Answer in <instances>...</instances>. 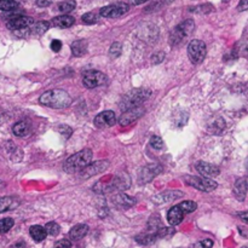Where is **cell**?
Returning <instances> with one entry per match:
<instances>
[{
    "label": "cell",
    "instance_id": "cell-1",
    "mask_svg": "<svg viewBox=\"0 0 248 248\" xmlns=\"http://www.w3.org/2000/svg\"><path fill=\"white\" fill-rule=\"evenodd\" d=\"M128 186H130V178L127 174H123V176L107 177L97 182L96 186H93V190L99 194H108L118 190H125Z\"/></svg>",
    "mask_w": 248,
    "mask_h": 248
},
{
    "label": "cell",
    "instance_id": "cell-2",
    "mask_svg": "<svg viewBox=\"0 0 248 248\" xmlns=\"http://www.w3.org/2000/svg\"><path fill=\"white\" fill-rule=\"evenodd\" d=\"M40 103L43 106L53 109L67 108L72 104V97L63 90H50L40 96Z\"/></svg>",
    "mask_w": 248,
    "mask_h": 248
},
{
    "label": "cell",
    "instance_id": "cell-3",
    "mask_svg": "<svg viewBox=\"0 0 248 248\" xmlns=\"http://www.w3.org/2000/svg\"><path fill=\"white\" fill-rule=\"evenodd\" d=\"M92 150L91 149H82L80 152H78L77 154L72 155L69 159L65 161L64 169L65 172L68 173H78V172H81L82 170L86 166H89L92 161Z\"/></svg>",
    "mask_w": 248,
    "mask_h": 248
},
{
    "label": "cell",
    "instance_id": "cell-4",
    "mask_svg": "<svg viewBox=\"0 0 248 248\" xmlns=\"http://www.w3.org/2000/svg\"><path fill=\"white\" fill-rule=\"evenodd\" d=\"M152 92L147 89H135L131 90L130 92L125 94L120 101V109L121 110L126 111L128 109L137 108L140 107L143 102L147 101L150 97Z\"/></svg>",
    "mask_w": 248,
    "mask_h": 248
},
{
    "label": "cell",
    "instance_id": "cell-5",
    "mask_svg": "<svg viewBox=\"0 0 248 248\" xmlns=\"http://www.w3.org/2000/svg\"><path fill=\"white\" fill-rule=\"evenodd\" d=\"M194 28H195V23H194L193 19H186V21L182 22L170 34V44L177 46L184 43L193 33Z\"/></svg>",
    "mask_w": 248,
    "mask_h": 248
},
{
    "label": "cell",
    "instance_id": "cell-6",
    "mask_svg": "<svg viewBox=\"0 0 248 248\" xmlns=\"http://www.w3.org/2000/svg\"><path fill=\"white\" fill-rule=\"evenodd\" d=\"M207 53V48H206V44L202 40H191L188 46V56L190 58L191 63L194 64H200L203 62Z\"/></svg>",
    "mask_w": 248,
    "mask_h": 248
},
{
    "label": "cell",
    "instance_id": "cell-7",
    "mask_svg": "<svg viewBox=\"0 0 248 248\" xmlns=\"http://www.w3.org/2000/svg\"><path fill=\"white\" fill-rule=\"evenodd\" d=\"M184 181L186 182L188 186H194L195 189L201 191H206L210 193L217 189V183L212 181L211 178H206V177H195V176H186L184 177Z\"/></svg>",
    "mask_w": 248,
    "mask_h": 248
},
{
    "label": "cell",
    "instance_id": "cell-8",
    "mask_svg": "<svg viewBox=\"0 0 248 248\" xmlns=\"http://www.w3.org/2000/svg\"><path fill=\"white\" fill-rule=\"evenodd\" d=\"M162 172V166L160 164H149L143 167L138 173V183L147 184L152 182L156 176Z\"/></svg>",
    "mask_w": 248,
    "mask_h": 248
},
{
    "label": "cell",
    "instance_id": "cell-9",
    "mask_svg": "<svg viewBox=\"0 0 248 248\" xmlns=\"http://www.w3.org/2000/svg\"><path fill=\"white\" fill-rule=\"evenodd\" d=\"M109 167V161L108 160H99V161L91 162L89 166L85 167L81 172H80V176L81 178H91V177L97 176L99 173H103L108 170Z\"/></svg>",
    "mask_w": 248,
    "mask_h": 248
},
{
    "label": "cell",
    "instance_id": "cell-10",
    "mask_svg": "<svg viewBox=\"0 0 248 248\" xmlns=\"http://www.w3.org/2000/svg\"><path fill=\"white\" fill-rule=\"evenodd\" d=\"M106 80V74H103L102 72H98V70H87V72H85L82 82H84V85L87 89H94V87L104 85Z\"/></svg>",
    "mask_w": 248,
    "mask_h": 248
},
{
    "label": "cell",
    "instance_id": "cell-11",
    "mask_svg": "<svg viewBox=\"0 0 248 248\" xmlns=\"http://www.w3.org/2000/svg\"><path fill=\"white\" fill-rule=\"evenodd\" d=\"M130 10V6L125 2H119V4L108 5V6L102 7L99 14L103 17H108V18H118V17L124 16L126 12Z\"/></svg>",
    "mask_w": 248,
    "mask_h": 248
},
{
    "label": "cell",
    "instance_id": "cell-12",
    "mask_svg": "<svg viewBox=\"0 0 248 248\" xmlns=\"http://www.w3.org/2000/svg\"><path fill=\"white\" fill-rule=\"evenodd\" d=\"M34 23V19L28 16H15L7 21L6 26L10 31H23V29L31 28V24Z\"/></svg>",
    "mask_w": 248,
    "mask_h": 248
},
{
    "label": "cell",
    "instance_id": "cell-13",
    "mask_svg": "<svg viewBox=\"0 0 248 248\" xmlns=\"http://www.w3.org/2000/svg\"><path fill=\"white\" fill-rule=\"evenodd\" d=\"M94 126L97 128H108L111 127L116 124V116L115 113L111 110H106L103 113L98 114L93 120Z\"/></svg>",
    "mask_w": 248,
    "mask_h": 248
},
{
    "label": "cell",
    "instance_id": "cell-14",
    "mask_svg": "<svg viewBox=\"0 0 248 248\" xmlns=\"http://www.w3.org/2000/svg\"><path fill=\"white\" fill-rule=\"evenodd\" d=\"M144 108L143 107H137V108H133V109H128V110L124 111L123 115L119 118V124L121 126H127L131 125L132 123L137 121L140 116L144 114Z\"/></svg>",
    "mask_w": 248,
    "mask_h": 248
},
{
    "label": "cell",
    "instance_id": "cell-15",
    "mask_svg": "<svg viewBox=\"0 0 248 248\" xmlns=\"http://www.w3.org/2000/svg\"><path fill=\"white\" fill-rule=\"evenodd\" d=\"M196 171L201 173V176L206 177V178H212V177H217L220 173V169L216 165L208 164V162L200 161L196 164Z\"/></svg>",
    "mask_w": 248,
    "mask_h": 248
},
{
    "label": "cell",
    "instance_id": "cell-16",
    "mask_svg": "<svg viewBox=\"0 0 248 248\" xmlns=\"http://www.w3.org/2000/svg\"><path fill=\"white\" fill-rule=\"evenodd\" d=\"M184 194L181 191H165V193H160L157 195H155L154 198H152V200L155 203L160 205V203H169L171 201H176L178 199L183 198Z\"/></svg>",
    "mask_w": 248,
    "mask_h": 248
},
{
    "label": "cell",
    "instance_id": "cell-17",
    "mask_svg": "<svg viewBox=\"0 0 248 248\" xmlns=\"http://www.w3.org/2000/svg\"><path fill=\"white\" fill-rule=\"evenodd\" d=\"M248 191V179L240 178L237 179L234 186V195L239 201H244Z\"/></svg>",
    "mask_w": 248,
    "mask_h": 248
},
{
    "label": "cell",
    "instance_id": "cell-18",
    "mask_svg": "<svg viewBox=\"0 0 248 248\" xmlns=\"http://www.w3.org/2000/svg\"><path fill=\"white\" fill-rule=\"evenodd\" d=\"M111 200H113V202L115 203L119 208H128V207H131V206L135 205V202H136L135 199L130 198V196L126 195V194H124V193L115 194Z\"/></svg>",
    "mask_w": 248,
    "mask_h": 248
},
{
    "label": "cell",
    "instance_id": "cell-19",
    "mask_svg": "<svg viewBox=\"0 0 248 248\" xmlns=\"http://www.w3.org/2000/svg\"><path fill=\"white\" fill-rule=\"evenodd\" d=\"M12 132L17 137H27L31 133V125L28 121H18L17 124H15L14 127H12Z\"/></svg>",
    "mask_w": 248,
    "mask_h": 248
},
{
    "label": "cell",
    "instance_id": "cell-20",
    "mask_svg": "<svg viewBox=\"0 0 248 248\" xmlns=\"http://www.w3.org/2000/svg\"><path fill=\"white\" fill-rule=\"evenodd\" d=\"M184 218V213L182 212V210L179 208V206H173L171 210L167 212V220L171 225H178L181 224L182 220Z\"/></svg>",
    "mask_w": 248,
    "mask_h": 248
},
{
    "label": "cell",
    "instance_id": "cell-21",
    "mask_svg": "<svg viewBox=\"0 0 248 248\" xmlns=\"http://www.w3.org/2000/svg\"><path fill=\"white\" fill-rule=\"evenodd\" d=\"M51 23L55 27H58V28H68V27H72L75 23V18L69 16V15H62V16L55 17Z\"/></svg>",
    "mask_w": 248,
    "mask_h": 248
},
{
    "label": "cell",
    "instance_id": "cell-22",
    "mask_svg": "<svg viewBox=\"0 0 248 248\" xmlns=\"http://www.w3.org/2000/svg\"><path fill=\"white\" fill-rule=\"evenodd\" d=\"M18 205L19 202L17 201V199L11 198V196H5V198H1L0 199V213L15 210Z\"/></svg>",
    "mask_w": 248,
    "mask_h": 248
},
{
    "label": "cell",
    "instance_id": "cell-23",
    "mask_svg": "<svg viewBox=\"0 0 248 248\" xmlns=\"http://www.w3.org/2000/svg\"><path fill=\"white\" fill-rule=\"evenodd\" d=\"M87 232H89V227L86 224H78L74 228H72L69 232L70 239L78 241V240H81L82 237L86 236Z\"/></svg>",
    "mask_w": 248,
    "mask_h": 248
},
{
    "label": "cell",
    "instance_id": "cell-24",
    "mask_svg": "<svg viewBox=\"0 0 248 248\" xmlns=\"http://www.w3.org/2000/svg\"><path fill=\"white\" fill-rule=\"evenodd\" d=\"M29 234H31V239L36 242H41L45 240L46 237V230L45 228L40 227V225H33V227L29 229Z\"/></svg>",
    "mask_w": 248,
    "mask_h": 248
},
{
    "label": "cell",
    "instance_id": "cell-25",
    "mask_svg": "<svg viewBox=\"0 0 248 248\" xmlns=\"http://www.w3.org/2000/svg\"><path fill=\"white\" fill-rule=\"evenodd\" d=\"M87 44L85 40H77L72 44V53L74 57H82L86 53Z\"/></svg>",
    "mask_w": 248,
    "mask_h": 248
},
{
    "label": "cell",
    "instance_id": "cell-26",
    "mask_svg": "<svg viewBox=\"0 0 248 248\" xmlns=\"http://www.w3.org/2000/svg\"><path fill=\"white\" fill-rule=\"evenodd\" d=\"M50 28V23L45 21H40L36 24H34L31 28V33L34 34V35H43L47 29Z\"/></svg>",
    "mask_w": 248,
    "mask_h": 248
},
{
    "label": "cell",
    "instance_id": "cell-27",
    "mask_svg": "<svg viewBox=\"0 0 248 248\" xmlns=\"http://www.w3.org/2000/svg\"><path fill=\"white\" fill-rule=\"evenodd\" d=\"M77 6V2L74 0H65L58 4V10H60L62 14H68V12H72L73 10Z\"/></svg>",
    "mask_w": 248,
    "mask_h": 248
},
{
    "label": "cell",
    "instance_id": "cell-28",
    "mask_svg": "<svg viewBox=\"0 0 248 248\" xmlns=\"http://www.w3.org/2000/svg\"><path fill=\"white\" fill-rule=\"evenodd\" d=\"M148 229L153 230L154 232H156L157 230L161 229V219L157 215H154L150 217L149 223H148Z\"/></svg>",
    "mask_w": 248,
    "mask_h": 248
},
{
    "label": "cell",
    "instance_id": "cell-29",
    "mask_svg": "<svg viewBox=\"0 0 248 248\" xmlns=\"http://www.w3.org/2000/svg\"><path fill=\"white\" fill-rule=\"evenodd\" d=\"M178 206L183 213H191L198 208V205L194 201H184V202L179 203Z\"/></svg>",
    "mask_w": 248,
    "mask_h": 248
},
{
    "label": "cell",
    "instance_id": "cell-30",
    "mask_svg": "<svg viewBox=\"0 0 248 248\" xmlns=\"http://www.w3.org/2000/svg\"><path fill=\"white\" fill-rule=\"evenodd\" d=\"M18 4L15 0H0V10L1 11H12L17 9Z\"/></svg>",
    "mask_w": 248,
    "mask_h": 248
},
{
    "label": "cell",
    "instance_id": "cell-31",
    "mask_svg": "<svg viewBox=\"0 0 248 248\" xmlns=\"http://www.w3.org/2000/svg\"><path fill=\"white\" fill-rule=\"evenodd\" d=\"M156 234H144V235H140V236L136 237L138 244H142V245H148V244H152L156 240Z\"/></svg>",
    "mask_w": 248,
    "mask_h": 248
},
{
    "label": "cell",
    "instance_id": "cell-32",
    "mask_svg": "<svg viewBox=\"0 0 248 248\" xmlns=\"http://www.w3.org/2000/svg\"><path fill=\"white\" fill-rule=\"evenodd\" d=\"M45 230H46V234L51 235V236H56V235L60 234L61 228H60V225H58L56 222H50V223H47V224H46Z\"/></svg>",
    "mask_w": 248,
    "mask_h": 248
},
{
    "label": "cell",
    "instance_id": "cell-33",
    "mask_svg": "<svg viewBox=\"0 0 248 248\" xmlns=\"http://www.w3.org/2000/svg\"><path fill=\"white\" fill-rule=\"evenodd\" d=\"M174 232H176V230L173 228H161L155 234H156L157 239H165V237H170L174 235Z\"/></svg>",
    "mask_w": 248,
    "mask_h": 248
},
{
    "label": "cell",
    "instance_id": "cell-34",
    "mask_svg": "<svg viewBox=\"0 0 248 248\" xmlns=\"http://www.w3.org/2000/svg\"><path fill=\"white\" fill-rule=\"evenodd\" d=\"M123 52V45L120 43H114L109 48V55L113 58H118Z\"/></svg>",
    "mask_w": 248,
    "mask_h": 248
},
{
    "label": "cell",
    "instance_id": "cell-35",
    "mask_svg": "<svg viewBox=\"0 0 248 248\" xmlns=\"http://www.w3.org/2000/svg\"><path fill=\"white\" fill-rule=\"evenodd\" d=\"M12 227H14L12 218H4L0 220V232H7Z\"/></svg>",
    "mask_w": 248,
    "mask_h": 248
},
{
    "label": "cell",
    "instance_id": "cell-36",
    "mask_svg": "<svg viewBox=\"0 0 248 248\" xmlns=\"http://www.w3.org/2000/svg\"><path fill=\"white\" fill-rule=\"evenodd\" d=\"M191 11L196 12V14H210L211 11H213V6L210 4H205V5H201V6L198 7H193Z\"/></svg>",
    "mask_w": 248,
    "mask_h": 248
},
{
    "label": "cell",
    "instance_id": "cell-37",
    "mask_svg": "<svg viewBox=\"0 0 248 248\" xmlns=\"http://www.w3.org/2000/svg\"><path fill=\"white\" fill-rule=\"evenodd\" d=\"M150 145H152L154 149L161 150L162 148H164V140H162V138L159 137V136H154V137H152V140H150Z\"/></svg>",
    "mask_w": 248,
    "mask_h": 248
},
{
    "label": "cell",
    "instance_id": "cell-38",
    "mask_svg": "<svg viewBox=\"0 0 248 248\" xmlns=\"http://www.w3.org/2000/svg\"><path fill=\"white\" fill-rule=\"evenodd\" d=\"M82 22L86 24H93L97 22V16L94 14H92V12H87V14H85L82 16Z\"/></svg>",
    "mask_w": 248,
    "mask_h": 248
},
{
    "label": "cell",
    "instance_id": "cell-39",
    "mask_svg": "<svg viewBox=\"0 0 248 248\" xmlns=\"http://www.w3.org/2000/svg\"><path fill=\"white\" fill-rule=\"evenodd\" d=\"M55 248H72V244H70L69 240H60V241L56 242Z\"/></svg>",
    "mask_w": 248,
    "mask_h": 248
},
{
    "label": "cell",
    "instance_id": "cell-40",
    "mask_svg": "<svg viewBox=\"0 0 248 248\" xmlns=\"http://www.w3.org/2000/svg\"><path fill=\"white\" fill-rule=\"evenodd\" d=\"M58 131H60V133L61 135L63 136V137H65V138H68V137H70V135H72V128L70 127H68V126H61L60 128H58Z\"/></svg>",
    "mask_w": 248,
    "mask_h": 248
},
{
    "label": "cell",
    "instance_id": "cell-41",
    "mask_svg": "<svg viewBox=\"0 0 248 248\" xmlns=\"http://www.w3.org/2000/svg\"><path fill=\"white\" fill-rule=\"evenodd\" d=\"M51 48L55 52H60L61 48H62V43L60 40H52L51 41Z\"/></svg>",
    "mask_w": 248,
    "mask_h": 248
},
{
    "label": "cell",
    "instance_id": "cell-42",
    "mask_svg": "<svg viewBox=\"0 0 248 248\" xmlns=\"http://www.w3.org/2000/svg\"><path fill=\"white\" fill-rule=\"evenodd\" d=\"M165 57V53L164 52H159V53H155L153 56V63H160L161 61H164Z\"/></svg>",
    "mask_w": 248,
    "mask_h": 248
},
{
    "label": "cell",
    "instance_id": "cell-43",
    "mask_svg": "<svg viewBox=\"0 0 248 248\" xmlns=\"http://www.w3.org/2000/svg\"><path fill=\"white\" fill-rule=\"evenodd\" d=\"M237 10L239 11H246V10H248V0H240Z\"/></svg>",
    "mask_w": 248,
    "mask_h": 248
},
{
    "label": "cell",
    "instance_id": "cell-44",
    "mask_svg": "<svg viewBox=\"0 0 248 248\" xmlns=\"http://www.w3.org/2000/svg\"><path fill=\"white\" fill-rule=\"evenodd\" d=\"M51 4V0H36V5L41 7L48 6Z\"/></svg>",
    "mask_w": 248,
    "mask_h": 248
},
{
    "label": "cell",
    "instance_id": "cell-45",
    "mask_svg": "<svg viewBox=\"0 0 248 248\" xmlns=\"http://www.w3.org/2000/svg\"><path fill=\"white\" fill-rule=\"evenodd\" d=\"M201 244H202L203 248H212L213 246V241L212 240H203V241H201Z\"/></svg>",
    "mask_w": 248,
    "mask_h": 248
},
{
    "label": "cell",
    "instance_id": "cell-46",
    "mask_svg": "<svg viewBox=\"0 0 248 248\" xmlns=\"http://www.w3.org/2000/svg\"><path fill=\"white\" fill-rule=\"evenodd\" d=\"M239 217L241 218L244 222H246L248 224V211H246V212H240L239 213Z\"/></svg>",
    "mask_w": 248,
    "mask_h": 248
},
{
    "label": "cell",
    "instance_id": "cell-47",
    "mask_svg": "<svg viewBox=\"0 0 248 248\" xmlns=\"http://www.w3.org/2000/svg\"><path fill=\"white\" fill-rule=\"evenodd\" d=\"M148 0H131V2H132L133 5H140V4H144V2H147Z\"/></svg>",
    "mask_w": 248,
    "mask_h": 248
},
{
    "label": "cell",
    "instance_id": "cell-48",
    "mask_svg": "<svg viewBox=\"0 0 248 248\" xmlns=\"http://www.w3.org/2000/svg\"><path fill=\"white\" fill-rule=\"evenodd\" d=\"M190 248H203V246H202V244H201V242H198V244L193 245V246H191Z\"/></svg>",
    "mask_w": 248,
    "mask_h": 248
},
{
    "label": "cell",
    "instance_id": "cell-49",
    "mask_svg": "<svg viewBox=\"0 0 248 248\" xmlns=\"http://www.w3.org/2000/svg\"><path fill=\"white\" fill-rule=\"evenodd\" d=\"M5 186V184H4V182H2V181H0V188H2V186Z\"/></svg>",
    "mask_w": 248,
    "mask_h": 248
},
{
    "label": "cell",
    "instance_id": "cell-50",
    "mask_svg": "<svg viewBox=\"0 0 248 248\" xmlns=\"http://www.w3.org/2000/svg\"><path fill=\"white\" fill-rule=\"evenodd\" d=\"M246 167H247V171H248V161H247V165H246Z\"/></svg>",
    "mask_w": 248,
    "mask_h": 248
},
{
    "label": "cell",
    "instance_id": "cell-51",
    "mask_svg": "<svg viewBox=\"0 0 248 248\" xmlns=\"http://www.w3.org/2000/svg\"><path fill=\"white\" fill-rule=\"evenodd\" d=\"M223 1H224V2H227V1H229V0H223Z\"/></svg>",
    "mask_w": 248,
    "mask_h": 248
},
{
    "label": "cell",
    "instance_id": "cell-52",
    "mask_svg": "<svg viewBox=\"0 0 248 248\" xmlns=\"http://www.w3.org/2000/svg\"><path fill=\"white\" fill-rule=\"evenodd\" d=\"M242 248H247V247H242Z\"/></svg>",
    "mask_w": 248,
    "mask_h": 248
}]
</instances>
